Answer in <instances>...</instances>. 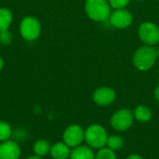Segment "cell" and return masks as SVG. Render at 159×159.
I'll list each match as a JSON object with an SVG mask.
<instances>
[{"label":"cell","instance_id":"cell-19","mask_svg":"<svg viewBox=\"0 0 159 159\" xmlns=\"http://www.w3.org/2000/svg\"><path fill=\"white\" fill-rule=\"evenodd\" d=\"M13 140L17 143L19 142H24L27 138V132L25 129H21V128H19V129H16L15 130H13V133H12V137Z\"/></svg>","mask_w":159,"mask_h":159},{"label":"cell","instance_id":"cell-5","mask_svg":"<svg viewBox=\"0 0 159 159\" xmlns=\"http://www.w3.org/2000/svg\"><path fill=\"white\" fill-rule=\"evenodd\" d=\"M138 34L144 45L154 47L159 43V27L152 21L143 22L139 27Z\"/></svg>","mask_w":159,"mask_h":159},{"label":"cell","instance_id":"cell-18","mask_svg":"<svg viewBox=\"0 0 159 159\" xmlns=\"http://www.w3.org/2000/svg\"><path fill=\"white\" fill-rule=\"evenodd\" d=\"M95 159H116V155L115 151L105 146L99 149V151L95 155Z\"/></svg>","mask_w":159,"mask_h":159},{"label":"cell","instance_id":"cell-20","mask_svg":"<svg viewBox=\"0 0 159 159\" xmlns=\"http://www.w3.org/2000/svg\"><path fill=\"white\" fill-rule=\"evenodd\" d=\"M109 5L111 7L115 9L118 8H125L130 2V0H108Z\"/></svg>","mask_w":159,"mask_h":159},{"label":"cell","instance_id":"cell-2","mask_svg":"<svg viewBox=\"0 0 159 159\" xmlns=\"http://www.w3.org/2000/svg\"><path fill=\"white\" fill-rule=\"evenodd\" d=\"M85 11L94 21H104L109 19L111 7L108 0H86Z\"/></svg>","mask_w":159,"mask_h":159},{"label":"cell","instance_id":"cell-7","mask_svg":"<svg viewBox=\"0 0 159 159\" xmlns=\"http://www.w3.org/2000/svg\"><path fill=\"white\" fill-rule=\"evenodd\" d=\"M85 141V130L79 125H71L62 133V142L70 148H75Z\"/></svg>","mask_w":159,"mask_h":159},{"label":"cell","instance_id":"cell-23","mask_svg":"<svg viewBox=\"0 0 159 159\" xmlns=\"http://www.w3.org/2000/svg\"><path fill=\"white\" fill-rule=\"evenodd\" d=\"M155 98H156V100L159 102V85L156 88V89H155Z\"/></svg>","mask_w":159,"mask_h":159},{"label":"cell","instance_id":"cell-15","mask_svg":"<svg viewBox=\"0 0 159 159\" xmlns=\"http://www.w3.org/2000/svg\"><path fill=\"white\" fill-rule=\"evenodd\" d=\"M12 13L7 7H0V32L8 30L12 22Z\"/></svg>","mask_w":159,"mask_h":159},{"label":"cell","instance_id":"cell-1","mask_svg":"<svg viewBox=\"0 0 159 159\" xmlns=\"http://www.w3.org/2000/svg\"><path fill=\"white\" fill-rule=\"evenodd\" d=\"M157 59L156 48L152 46L143 45L140 47L133 55V64L140 71H148L156 63Z\"/></svg>","mask_w":159,"mask_h":159},{"label":"cell","instance_id":"cell-25","mask_svg":"<svg viewBox=\"0 0 159 159\" xmlns=\"http://www.w3.org/2000/svg\"><path fill=\"white\" fill-rule=\"evenodd\" d=\"M3 67H4V61H3V59L0 57V71L3 69Z\"/></svg>","mask_w":159,"mask_h":159},{"label":"cell","instance_id":"cell-3","mask_svg":"<svg viewBox=\"0 0 159 159\" xmlns=\"http://www.w3.org/2000/svg\"><path fill=\"white\" fill-rule=\"evenodd\" d=\"M108 135L105 129L99 124H92L85 130V141L92 149H101L106 146Z\"/></svg>","mask_w":159,"mask_h":159},{"label":"cell","instance_id":"cell-24","mask_svg":"<svg viewBox=\"0 0 159 159\" xmlns=\"http://www.w3.org/2000/svg\"><path fill=\"white\" fill-rule=\"evenodd\" d=\"M26 159H43V157H37V156L34 155V156H31V157H27Z\"/></svg>","mask_w":159,"mask_h":159},{"label":"cell","instance_id":"cell-13","mask_svg":"<svg viewBox=\"0 0 159 159\" xmlns=\"http://www.w3.org/2000/svg\"><path fill=\"white\" fill-rule=\"evenodd\" d=\"M50 148H51V145L47 140L39 139L34 143L33 152H34V155L40 157H44L50 153Z\"/></svg>","mask_w":159,"mask_h":159},{"label":"cell","instance_id":"cell-14","mask_svg":"<svg viewBox=\"0 0 159 159\" xmlns=\"http://www.w3.org/2000/svg\"><path fill=\"white\" fill-rule=\"evenodd\" d=\"M133 116H134V118L137 119L139 122L145 123V122H148L152 118V112L147 106L139 105L134 109Z\"/></svg>","mask_w":159,"mask_h":159},{"label":"cell","instance_id":"cell-12","mask_svg":"<svg viewBox=\"0 0 159 159\" xmlns=\"http://www.w3.org/2000/svg\"><path fill=\"white\" fill-rule=\"evenodd\" d=\"M69 159H95V154L88 145H79L73 148Z\"/></svg>","mask_w":159,"mask_h":159},{"label":"cell","instance_id":"cell-21","mask_svg":"<svg viewBox=\"0 0 159 159\" xmlns=\"http://www.w3.org/2000/svg\"><path fill=\"white\" fill-rule=\"evenodd\" d=\"M12 40V34L10 32L7 31H3L0 32V42L4 45H8Z\"/></svg>","mask_w":159,"mask_h":159},{"label":"cell","instance_id":"cell-16","mask_svg":"<svg viewBox=\"0 0 159 159\" xmlns=\"http://www.w3.org/2000/svg\"><path fill=\"white\" fill-rule=\"evenodd\" d=\"M13 129L11 126L4 120H0V143L10 140L12 137Z\"/></svg>","mask_w":159,"mask_h":159},{"label":"cell","instance_id":"cell-9","mask_svg":"<svg viewBox=\"0 0 159 159\" xmlns=\"http://www.w3.org/2000/svg\"><path fill=\"white\" fill-rule=\"evenodd\" d=\"M116 100V92L109 87L98 88L93 93V101L99 106H107Z\"/></svg>","mask_w":159,"mask_h":159},{"label":"cell","instance_id":"cell-11","mask_svg":"<svg viewBox=\"0 0 159 159\" xmlns=\"http://www.w3.org/2000/svg\"><path fill=\"white\" fill-rule=\"evenodd\" d=\"M71 148L63 142H58L51 145L50 156L53 159H69Z\"/></svg>","mask_w":159,"mask_h":159},{"label":"cell","instance_id":"cell-8","mask_svg":"<svg viewBox=\"0 0 159 159\" xmlns=\"http://www.w3.org/2000/svg\"><path fill=\"white\" fill-rule=\"evenodd\" d=\"M109 20L114 27L118 29H125L131 25L133 21V16L129 10L125 8H118L111 12Z\"/></svg>","mask_w":159,"mask_h":159},{"label":"cell","instance_id":"cell-10","mask_svg":"<svg viewBox=\"0 0 159 159\" xmlns=\"http://www.w3.org/2000/svg\"><path fill=\"white\" fill-rule=\"evenodd\" d=\"M21 149L14 140H7L0 143V159H20Z\"/></svg>","mask_w":159,"mask_h":159},{"label":"cell","instance_id":"cell-6","mask_svg":"<svg viewBox=\"0 0 159 159\" xmlns=\"http://www.w3.org/2000/svg\"><path fill=\"white\" fill-rule=\"evenodd\" d=\"M133 120V113L127 108H122L112 116L111 126L115 130L126 131L132 126Z\"/></svg>","mask_w":159,"mask_h":159},{"label":"cell","instance_id":"cell-27","mask_svg":"<svg viewBox=\"0 0 159 159\" xmlns=\"http://www.w3.org/2000/svg\"><path fill=\"white\" fill-rule=\"evenodd\" d=\"M137 1H143V0H137Z\"/></svg>","mask_w":159,"mask_h":159},{"label":"cell","instance_id":"cell-22","mask_svg":"<svg viewBox=\"0 0 159 159\" xmlns=\"http://www.w3.org/2000/svg\"><path fill=\"white\" fill-rule=\"evenodd\" d=\"M127 159H143V157H142V156H140V155H138V154H132V155H130L129 157H128Z\"/></svg>","mask_w":159,"mask_h":159},{"label":"cell","instance_id":"cell-26","mask_svg":"<svg viewBox=\"0 0 159 159\" xmlns=\"http://www.w3.org/2000/svg\"><path fill=\"white\" fill-rule=\"evenodd\" d=\"M156 51H157V58H159V47L156 49Z\"/></svg>","mask_w":159,"mask_h":159},{"label":"cell","instance_id":"cell-17","mask_svg":"<svg viewBox=\"0 0 159 159\" xmlns=\"http://www.w3.org/2000/svg\"><path fill=\"white\" fill-rule=\"evenodd\" d=\"M106 146L113 151H118L123 148L124 141L118 135H111V136H108Z\"/></svg>","mask_w":159,"mask_h":159},{"label":"cell","instance_id":"cell-4","mask_svg":"<svg viewBox=\"0 0 159 159\" xmlns=\"http://www.w3.org/2000/svg\"><path fill=\"white\" fill-rule=\"evenodd\" d=\"M20 33L27 41H34L37 39L41 34L40 21L33 16L24 17L20 23Z\"/></svg>","mask_w":159,"mask_h":159}]
</instances>
